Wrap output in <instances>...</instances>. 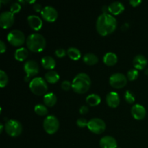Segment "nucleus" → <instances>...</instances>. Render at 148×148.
Instances as JSON below:
<instances>
[{"instance_id":"nucleus-6","label":"nucleus","mask_w":148,"mask_h":148,"mask_svg":"<svg viewBox=\"0 0 148 148\" xmlns=\"http://www.w3.org/2000/svg\"><path fill=\"white\" fill-rule=\"evenodd\" d=\"M4 129L6 132L11 137H17L23 132V125L16 119H10L6 122Z\"/></svg>"},{"instance_id":"nucleus-30","label":"nucleus","mask_w":148,"mask_h":148,"mask_svg":"<svg viewBox=\"0 0 148 148\" xmlns=\"http://www.w3.org/2000/svg\"><path fill=\"white\" fill-rule=\"evenodd\" d=\"M125 101L129 103H133L135 101V95L131 90H127L124 94Z\"/></svg>"},{"instance_id":"nucleus-13","label":"nucleus","mask_w":148,"mask_h":148,"mask_svg":"<svg viewBox=\"0 0 148 148\" xmlns=\"http://www.w3.org/2000/svg\"><path fill=\"white\" fill-rule=\"evenodd\" d=\"M131 114L135 119L142 120L145 117L146 109L141 104H134L131 108Z\"/></svg>"},{"instance_id":"nucleus-35","label":"nucleus","mask_w":148,"mask_h":148,"mask_svg":"<svg viewBox=\"0 0 148 148\" xmlns=\"http://www.w3.org/2000/svg\"><path fill=\"white\" fill-rule=\"evenodd\" d=\"M33 8L36 12H41L42 10H43L41 4H38V3H35L33 5Z\"/></svg>"},{"instance_id":"nucleus-14","label":"nucleus","mask_w":148,"mask_h":148,"mask_svg":"<svg viewBox=\"0 0 148 148\" xmlns=\"http://www.w3.org/2000/svg\"><path fill=\"white\" fill-rule=\"evenodd\" d=\"M106 103L108 104V106L111 107V108H116L120 103V96L116 92L111 91L106 95Z\"/></svg>"},{"instance_id":"nucleus-17","label":"nucleus","mask_w":148,"mask_h":148,"mask_svg":"<svg viewBox=\"0 0 148 148\" xmlns=\"http://www.w3.org/2000/svg\"><path fill=\"white\" fill-rule=\"evenodd\" d=\"M108 7V13L111 14H114V15H118L124 12V5L120 1H114V2L111 3Z\"/></svg>"},{"instance_id":"nucleus-37","label":"nucleus","mask_w":148,"mask_h":148,"mask_svg":"<svg viewBox=\"0 0 148 148\" xmlns=\"http://www.w3.org/2000/svg\"><path fill=\"white\" fill-rule=\"evenodd\" d=\"M130 3L132 7H135L140 5V4L142 3V1L141 0H130Z\"/></svg>"},{"instance_id":"nucleus-9","label":"nucleus","mask_w":148,"mask_h":148,"mask_svg":"<svg viewBox=\"0 0 148 148\" xmlns=\"http://www.w3.org/2000/svg\"><path fill=\"white\" fill-rule=\"evenodd\" d=\"M24 70L26 73V76L25 77L26 82L29 81L30 78L33 77L35 75H38L39 72V65L37 62L33 59L27 61L24 64Z\"/></svg>"},{"instance_id":"nucleus-40","label":"nucleus","mask_w":148,"mask_h":148,"mask_svg":"<svg viewBox=\"0 0 148 148\" xmlns=\"http://www.w3.org/2000/svg\"><path fill=\"white\" fill-rule=\"evenodd\" d=\"M3 129H4V126H3L2 123H1L0 124V133H2Z\"/></svg>"},{"instance_id":"nucleus-18","label":"nucleus","mask_w":148,"mask_h":148,"mask_svg":"<svg viewBox=\"0 0 148 148\" xmlns=\"http://www.w3.org/2000/svg\"><path fill=\"white\" fill-rule=\"evenodd\" d=\"M147 64V59L144 55L137 54L134 56L133 59V65L134 66V69L137 70H142L144 69Z\"/></svg>"},{"instance_id":"nucleus-27","label":"nucleus","mask_w":148,"mask_h":148,"mask_svg":"<svg viewBox=\"0 0 148 148\" xmlns=\"http://www.w3.org/2000/svg\"><path fill=\"white\" fill-rule=\"evenodd\" d=\"M34 111L39 116H45L48 114V108L45 104L38 103L35 106Z\"/></svg>"},{"instance_id":"nucleus-3","label":"nucleus","mask_w":148,"mask_h":148,"mask_svg":"<svg viewBox=\"0 0 148 148\" xmlns=\"http://www.w3.org/2000/svg\"><path fill=\"white\" fill-rule=\"evenodd\" d=\"M26 44L29 50L33 52L42 51L46 46V40L43 35L38 33H31L26 39Z\"/></svg>"},{"instance_id":"nucleus-5","label":"nucleus","mask_w":148,"mask_h":148,"mask_svg":"<svg viewBox=\"0 0 148 148\" xmlns=\"http://www.w3.org/2000/svg\"><path fill=\"white\" fill-rule=\"evenodd\" d=\"M43 126L46 133L53 134L58 131L59 128V119L54 115H49L45 118Z\"/></svg>"},{"instance_id":"nucleus-7","label":"nucleus","mask_w":148,"mask_h":148,"mask_svg":"<svg viewBox=\"0 0 148 148\" xmlns=\"http://www.w3.org/2000/svg\"><path fill=\"white\" fill-rule=\"evenodd\" d=\"M7 38L9 43L14 46H22L25 40L24 33L17 29L11 30L7 35Z\"/></svg>"},{"instance_id":"nucleus-19","label":"nucleus","mask_w":148,"mask_h":148,"mask_svg":"<svg viewBox=\"0 0 148 148\" xmlns=\"http://www.w3.org/2000/svg\"><path fill=\"white\" fill-rule=\"evenodd\" d=\"M103 61L107 66H114L118 62V56L114 52H107L104 55Z\"/></svg>"},{"instance_id":"nucleus-41","label":"nucleus","mask_w":148,"mask_h":148,"mask_svg":"<svg viewBox=\"0 0 148 148\" xmlns=\"http://www.w3.org/2000/svg\"><path fill=\"white\" fill-rule=\"evenodd\" d=\"M117 148H121V147H117Z\"/></svg>"},{"instance_id":"nucleus-36","label":"nucleus","mask_w":148,"mask_h":148,"mask_svg":"<svg viewBox=\"0 0 148 148\" xmlns=\"http://www.w3.org/2000/svg\"><path fill=\"white\" fill-rule=\"evenodd\" d=\"M88 111H89V108H88V106L86 105H83L82 106L79 108V114H87V113L88 112Z\"/></svg>"},{"instance_id":"nucleus-29","label":"nucleus","mask_w":148,"mask_h":148,"mask_svg":"<svg viewBox=\"0 0 148 148\" xmlns=\"http://www.w3.org/2000/svg\"><path fill=\"white\" fill-rule=\"evenodd\" d=\"M139 76V72L136 69H131L127 72V79L130 81H134L137 79Z\"/></svg>"},{"instance_id":"nucleus-4","label":"nucleus","mask_w":148,"mask_h":148,"mask_svg":"<svg viewBox=\"0 0 148 148\" xmlns=\"http://www.w3.org/2000/svg\"><path fill=\"white\" fill-rule=\"evenodd\" d=\"M29 88L35 95H45L48 90V85L46 79L40 77H37L30 81Z\"/></svg>"},{"instance_id":"nucleus-22","label":"nucleus","mask_w":148,"mask_h":148,"mask_svg":"<svg viewBox=\"0 0 148 148\" xmlns=\"http://www.w3.org/2000/svg\"><path fill=\"white\" fill-rule=\"evenodd\" d=\"M60 79L59 73L54 70H49L45 74V79L49 83H56Z\"/></svg>"},{"instance_id":"nucleus-23","label":"nucleus","mask_w":148,"mask_h":148,"mask_svg":"<svg viewBox=\"0 0 148 148\" xmlns=\"http://www.w3.org/2000/svg\"><path fill=\"white\" fill-rule=\"evenodd\" d=\"M56 101H57V97L53 92L46 93L43 97V102L46 106H53L56 103Z\"/></svg>"},{"instance_id":"nucleus-8","label":"nucleus","mask_w":148,"mask_h":148,"mask_svg":"<svg viewBox=\"0 0 148 148\" xmlns=\"http://www.w3.org/2000/svg\"><path fill=\"white\" fill-rule=\"evenodd\" d=\"M106 125L105 121L100 118H92L88 121V128L95 134H99L103 133L106 130Z\"/></svg>"},{"instance_id":"nucleus-32","label":"nucleus","mask_w":148,"mask_h":148,"mask_svg":"<svg viewBox=\"0 0 148 148\" xmlns=\"http://www.w3.org/2000/svg\"><path fill=\"white\" fill-rule=\"evenodd\" d=\"M88 121H87V119L85 118H79L77 120V125L80 128H85V127H88Z\"/></svg>"},{"instance_id":"nucleus-20","label":"nucleus","mask_w":148,"mask_h":148,"mask_svg":"<svg viewBox=\"0 0 148 148\" xmlns=\"http://www.w3.org/2000/svg\"><path fill=\"white\" fill-rule=\"evenodd\" d=\"M41 64L45 69L53 70L56 66V60L51 56H45L42 58Z\"/></svg>"},{"instance_id":"nucleus-12","label":"nucleus","mask_w":148,"mask_h":148,"mask_svg":"<svg viewBox=\"0 0 148 148\" xmlns=\"http://www.w3.org/2000/svg\"><path fill=\"white\" fill-rule=\"evenodd\" d=\"M41 17L47 22L56 21L58 17V12L52 6H46L43 7L41 12Z\"/></svg>"},{"instance_id":"nucleus-39","label":"nucleus","mask_w":148,"mask_h":148,"mask_svg":"<svg viewBox=\"0 0 148 148\" xmlns=\"http://www.w3.org/2000/svg\"><path fill=\"white\" fill-rule=\"evenodd\" d=\"M102 11H103V13H108V6H106V5L103 6Z\"/></svg>"},{"instance_id":"nucleus-15","label":"nucleus","mask_w":148,"mask_h":148,"mask_svg":"<svg viewBox=\"0 0 148 148\" xmlns=\"http://www.w3.org/2000/svg\"><path fill=\"white\" fill-rule=\"evenodd\" d=\"M29 25L33 30H39L43 26V21L40 17L35 14H30L27 18Z\"/></svg>"},{"instance_id":"nucleus-21","label":"nucleus","mask_w":148,"mask_h":148,"mask_svg":"<svg viewBox=\"0 0 148 148\" xmlns=\"http://www.w3.org/2000/svg\"><path fill=\"white\" fill-rule=\"evenodd\" d=\"M28 56V50L25 47H20L14 52V58L16 60L23 62L25 60Z\"/></svg>"},{"instance_id":"nucleus-11","label":"nucleus","mask_w":148,"mask_h":148,"mask_svg":"<svg viewBox=\"0 0 148 148\" xmlns=\"http://www.w3.org/2000/svg\"><path fill=\"white\" fill-rule=\"evenodd\" d=\"M14 14L10 11L2 12L0 14V25L2 28L7 29L12 26L14 22Z\"/></svg>"},{"instance_id":"nucleus-25","label":"nucleus","mask_w":148,"mask_h":148,"mask_svg":"<svg viewBox=\"0 0 148 148\" xmlns=\"http://www.w3.org/2000/svg\"><path fill=\"white\" fill-rule=\"evenodd\" d=\"M83 62L88 65H95L98 62V57L92 53H87L83 56Z\"/></svg>"},{"instance_id":"nucleus-10","label":"nucleus","mask_w":148,"mask_h":148,"mask_svg":"<svg viewBox=\"0 0 148 148\" xmlns=\"http://www.w3.org/2000/svg\"><path fill=\"white\" fill-rule=\"evenodd\" d=\"M109 83L111 87L116 89H121L126 86L127 84V77L124 74L116 72L110 77Z\"/></svg>"},{"instance_id":"nucleus-31","label":"nucleus","mask_w":148,"mask_h":148,"mask_svg":"<svg viewBox=\"0 0 148 148\" xmlns=\"http://www.w3.org/2000/svg\"><path fill=\"white\" fill-rule=\"evenodd\" d=\"M20 10H21V5H20V2H17V1L13 2L10 6V12H12L13 14L19 12Z\"/></svg>"},{"instance_id":"nucleus-1","label":"nucleus","mask_w":148,"mask_h":148,"mask_svg":"<svg viewBox=\"0 0 148 148\" xmlns=\"http://www.w3.org/2000/svg\"><path fill=\"white\" fill-rule=\"evenodd\" d=\"M97 32L102 36H106L114 32L117 27V20L109 13H102L96 20Z\"/></svg>"},{"instance_id":"nucleus-2","label":"nucleus","mask_w":148,"mask_h":148,"mask_svg":"<svg viewBox=\"0 0 148 148\" xmlns=\"http://www.w3.org/2000/svg\"><path fill=\"white\" fill-rule=\"evenodd\" d=\"M90 86V77L85 72L77 74L72 82V88L75 92L79 94H84L88 92Z\"/></svg>"},{"instance_id":"nucleus-38","label":"nucleus","mask_w":148,"mask_h":148,"mask_svg":"<svg viewBox=\"0 0 148 148\" xmlns=\"http://www.w3.org/2000/svg\"><path fill=\"white\" fill-rule=\"evenodd\" d=\"M6 49H7V46L6 44L4 43V42L2 40H0V51H1V53H3L5 52Z\"/></svg>"},{"instance_id":"nucleus-26","label":"nucleus","mask_w":148,"mask_h":148,"mask_svg":"<svg viewBox=\"0 0 148 148\" xmlns=\"http://www.w3.org/2000/svg\"><path fill=\"white\" fill-rule=\"evenodd\" d=\"M67 52V55L72 60H79L81 58V52L78 49L75 47H69V49L66 50Z\"/></svg>"},{"instance_id":"nucleus-16","label":"nucleus","mask_w":148,"mask_h":148,"mask_svg":"<svg viewBox=\"0 0 148 148\" xmlns=\"http://www.w3.org/2000/svg\"><path fill=\"white\" fill-rule=\"evenodd\" d=\"M101 148H117V142L112 136L106 135L103 137L100 140Z\"/></svg>"},{"instance_id":"nucleus-28","label":"nucleus","mask_w":148,"mask_h":148,"mask_svg":"<svg viewBox=\"0 0 148 148\" xmlns=\"http://www.w3.org/2000/svg\"><path fill=\"white\" fill-rule=\"evenodd\" d=\"M9 81L8 76L7 73L4 70L1 69L0 70V87L1 88H4L7 85Z\"/></svg>"},{"instance_id":"nucleus-33","label":"nucleus","mask_w":148,"mask_h":148,"mask_svg":"<svg viewBox=\"0 0 148 148\" xmlns=\"http://www.w3.org/2000/svg\"><path fill=\"white\" fill-rule=\"evenodd\" d=\"M55 54L57 57L59 58H62L65 56L66 54H67V52L64 49H62V48H60V49H57L56 51H55Z\"/></svg>"},{"instance_id":"nucleus-34","label":"nucleus","mask_w":148,"mask_h":148,"mask_svg":"<svg viewBox=\"0 0 148 148\" xmlns=\"http://www.w3.org/2000/svg\"><path fill=\"white\" fill-rule=\"evenodd\" d=\"M61 87H62V90L67 91L72 88V83L69 80H64L61 84Z\"/></svg>"},{"instance_id":"nucleus-24","label":"nucleus","mask_w":148,"mask_h":148,"mask_svg":"<svg viewBox=\"0 0 148 148\" xmlns=\"http://www.w3.org/2000/svg\"><path fill=\"white\" fill-rule=\"evenodd\" d=\"M86 102L90 106H96L101 102V98L98 94L92 93L87 96Z\"/></svg>"}]
</instances>
